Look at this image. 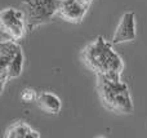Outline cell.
I'll return each instance as SVG.
<instances>
[{
  "mask_svg": "<svg viewBox=\"0 0 147 138\" xmlns=\"http://www.w3.org/2000/svg\"><path fill=\"white\" fill-rule=\"evenodd\" d=\"M123 72H109L97 76V92L105 108L116 114H130L133 101L127 83L121 80Z\"/></svg>",
  "mask_w": 147,
  "mask_h": 138,
  "instance_id": "6da1fadb",
  "label": "cell"
},
{
  "mask_svg": "<svg viewBox=\"0 0 147 138\" xmlns=\"http://www.w3.org/2000/svg\"><path fill=\"white\" fill-rule=\"evenodd\" d=\"M114 44L103 36H98L81 52V61L96 75L109 72H123L124 61L114 49Z\"/></svg>",
  "mask_w": 147,
  "mask_h": 138,
  "instance_id": "7a4b0ae2",
  "label": "cell"
},
{
  "mask_svg": "<svg viewBox=\"0 0 147 138\" xmlns=\"http://www.w3.org/2000/svg\"><path fill=\"white\" fill-rule=\"evenodd\" d=\"M61 0H22L21 9L25 14L27 32L48 23L57 14Z\"/></svg>",
  "mask_w": 147,
  "mask_h": 138,
  "instance_id": "3957f363",
  "label": "cell"
},
{
  "mask_svg": "<svg viewBox=\"0 0 147 138\" xmlns=\"http://www.w3.org/2000/svg\"><path fill=\"white\" fill-rule=\"evenodd\" d=\"M1 40H21L27 32L26 20L22 9L5 8L0 13Z\"/></svg>",
  "mask_w": 147,
  "mask_h": 138,
  "instance_id": "277c9868",
  "label": "cell"
},
{
  "mask_svg": "<svg viewBox=\"0 0 147 138\" xmlns=\"http://www.w3.org/2000/svg\"><path fill=\"white\" fill-rule=\"evenodd\" d=\"M137 36L136 31V14L133 12H127L121 15L116 30L112 35L111 43L114 44H123V43H130Z\"/></svg>",
  "mask_w": 147,
  "mask_h": 138,
  "instance_id": "5b68a950",
  "label": "cell"
},
{
  "mask_svg": "<svg viewBox=\"0 0 147 138\" xmlns=\"http://www.w3.org/2000/svg\"><path fill=\"white\" fill-rule=\"evenodd\" d=\"M88 9L89 7H86L79 0H61L57 15H59L62 20L67 22L79 23L85 17Z\"/></svg>",
  "mask_w": 147,
  "mask_h": 138,
  "instance_id": "8992f818",
  "label": "cell"
},
{
  "mask_svg": "<svg viewBox=\"0 0 147 138\" xmlns=\"http://www.w3.org/2000/svg\"><path fill=\"white\" fill-rule=\"evenodd\" d=\"M36 105L40 110L49 115H57L62 110V101L57 94L51 92H43L39 94Z\"/></svg>",
  "mask_w": 147,
  "mask_h": 138,
  "instance_id": "52a82bcc",
  "label": "cell"
},
{
  "mask_svg": "<svg viewBox=\"0 0 147 138\" xmlns=\"http://www.w3.org/2000/svg\"><path fill=\"white\" fill-rule=\"evenodd\" d=\"M5 138H40L41 134L28 125L26 121L18 120L7 128L4 133Z\"/></svg>",
  "mask_w": 147,
  "mask_h": 138,
  "instance_id": "ba28073f",
  "label": "cell"
},
{
  "mask_svg": "<svg viewBox=\"0 0 147 138\" xmlns=\"http://www.w3.org/2000/svg\"><path fill=\"white\" fill-rule=\"evenodd\" d=\"M22 50L21 45L16 40H1L0 43V71H5L10 61L18 52Z\"/></svg>",
  "mask_w": 147,
  "mask_h": 138,
  "instance_id": "9c48e42d",
  "label": "cell"
},
{
  "mask_svg": "<svg viewBox=\"0 0 147 138\" xmlns=\"http://www.w3.org/2000/svg\"><path fill=\"white\" fill-rule=\"evenodd\" d=\"M38 97H39V94L32 88H25L22 90V93H21V101L23 103H32V102L36 103Z\"/></svg>",
  "mask_w": 147,
  "mask_h": 138,
  "instance_id": "30bf717a",
  "label": "cell"
},
{
  "mask_svg": "<svg viewBox=\"0 0 147 138\" xmlns=\"http://www.w3.org/2000/svg\"><path fill=\"white\" fill-rule=\"evenodd\" d=\"M79 1H81L83 4H85L86 7H90V4L93 3V0H79Z\"/></svg>",
  "mask_w": 147,
  "mask_h": 138,
  "instance_id": "8fae6325",
  "label": "cell"
}]
</instances>
